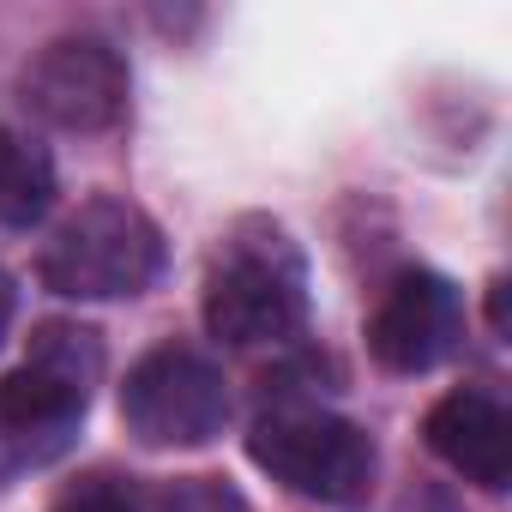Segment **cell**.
<instances>
[{"instance_id":"cell-9","label":"cell","mask_w":512,"mask_h":512,"mask_svg":"<svg viewBox=\"0 0 512 512\" xmlns=\"http://www.w3.org/2000/svg\"><path fill=\"white\" fill-rule=\"evenodd\" d=\"M55 205V157L13 133V127H0V229H31L43 223Z\"/></svg>"},{"instance_id":"cell-10","label":"cell","mask_w":512,"mask_h":512,"mask_svg":"<svg viewBox=\"0 0 512 512\" xmlns=\"http://www.w3.org/2000/svg\"><path fill=\"white\" fill-rule=\"evenodd\" d=\"M49 512H139V500H133V488H127L121 476H103V470H97V476L67 482Z\"/></svg>"},{"instance_id":"cell-11","label":"cell","mask_w":512,"mask_h":512,"mask_svg":"<svg viewBox=\"0 0 512 512\" xmlns=\"http://www.w3.org/2000/svg\"><path fill=\"white\" fill-rule=\"evenodd\" d=\"M163 512H247V500L223 476H181L163 494Z\"/></svg>"},{"instance_id":"cell-7","label":"cell","mask_w":512,"mask_h":512,"mask_svg":"<svg viewBox=\"0 0 512 512\" xmlns=\"http://www.w3.org/2000/svg\"><path fill=\"white\" fill-rule=\"evenodd\" d=\"M458 326H464V302H458L452 278L416 266L386 284V296L368 320V350L392 374H428L452 356Z\"/></svg>"},{"instance_id":"cell-3","label":"cell","mask_w":512,"mask_h":512,"mask_svg":"<svg viewBox=\"0 0 512 512\" xmlns=\"http://www.w3.org/2000/svg\"><path fill=\"white\" fill-rule=\"evenodd\" d=\"M43 290L67 302H115L145 296L163 278V229L115 193L85 199L43 247Z\"/></svg>"},{"instance_id":"cell-13","label":"cell","mask_w":512,"mask_h":512,"mask_svg":"<svg viewBox=\"0 0 512 512\" xmlns=\"http://www.w3.org/2000/svg\"><path fill=\"white\" fill-rule=\"evenodd\" d=\"M488 320H494V332H506V284L500 278L488 284Z\"/></svg>"},{"instance_id":"cell-5","label":"cell","mask_w":512,"mask_h":512,"mask_svg":"<svg viewBox=\"0 0 512 512\" xmlns=\"http://www.w3.org/2000/svg\"><path fill=\"white\" fill-rule=\"evenodd\" d=\"M121 422L139 446H205L229 422V386L211 356L187 344H157L127 368Z\"/></svg>"},{"instance_id":"cell-12","label":"cell","mask_w":512,"mask_h":512,"mask_svg":"<svg viewBox=\"0 0 512 512\" xmlns=\"http://www.w3.org/2000/svg\"><path fill=\"white\" fill-rule=\"evenodd\" d=\"M13 314H19V284L0 272V344H7V332H13Z\"/></svg>"},{"instance_id":"cell-4","label":"cell","mask_w":512,"mask_h":512,"mask_svg":"<svg viewBox=\"0 0 512 512\" xmlns=\"http://www.w3.org/2000/svg\"><path fill=\"white\" fill-rule=\"evenodd\" d=\"M247 458L272 482H284L290 494L326 500V506L362 500L374 488V464H380L368 428H356L332 410H272L247 434Z\"/></svg>"},{"instance_id":"cell-1","label":"cell","mask_w":512,"mask_h":512,"mask_svg":"<svg viewBox=\"0 0 512 512\" xmlns=\"http://www.w3.org/2000/svg\"><path fill=\"white\" fill-rule=\"evenodd\" d=\"M103 374V344L91 326H43L31 362L0 380V482L55 464L91 410Z\"/></svg>"},{"instance_id":"cell-2","label":"cell","mask_w":512,"mask_h":512,"mask_svg":"<svg viewBox=\"0 0 512 512\" xmlns=\"http://www.w3.org/2000/svg\"><path fill=\"white\" fill-rule=\"evenodd\" d=\"M199 308H205V332L235 350L296 338L308 320V266L296 241L284 235V223L241 217L211 253Z\"/></svg>"},{"instance_id":"cell-8","label":"cell","mask_w":512,"mask_h":512,"mask_svg":"<svg viewBox=\"0 0 512 512\" xmlns=\"http://www.w3.org/2000/svg\"><path fill=\"white\" fill-rule=\"evenodd\" d=\"M422 434H428V452H434L446 470H458L464 482H476V488H506V476H512V416H506L500 398H488L482 386L446 392V398L428 410Z\"/></svg>"},{"instance_id":"cell-6","label":"cell","mask_w":512,"mask_h":512,"mask_svg":"<svg viewBox=\"0 0 512 512\" xmlns=\"http://www.w3.org/2000/svg\"><path fill=\"white\" fill-rule=\"evenodd\" d=\"M127 91H133L127 55L91 31L43 43L19 79L25 109L61 133H109L127 115Z\"/></svg>"}]
</instances>
